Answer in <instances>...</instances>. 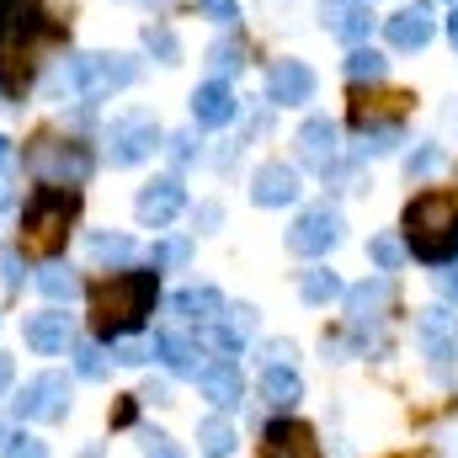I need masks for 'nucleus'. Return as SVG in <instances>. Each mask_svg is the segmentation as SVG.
<instances>
[{
	"label": "nucleus",
	"instance_id": "obj_1",
	"mask_svg": "<svg viewBox=\"0 0 458 458\" xmlns=\"http://www.w3.org/2000/svg\"><path fill=\"white\" fill-rule=\"evenodd\" d=\"M405 250L427 267L458 256V192H421L405 203Z\"/></svg>",
	"mask_w": 458,
	"mask_h": 458
},
{
	"label": "nucleus",
	"instance_id": "obj_2",
	"mask_svg": "<svg viewBox=\"0 0 458 458\" xmlns=\"http://www.w3.org/2000/svg\"><path fill=\"white\" fill-rule=\"evenodd\" d=\"M149 310H155V272H113L107 283L91 288V320L113 342L139 331Z\"/></svg>",
	"mask_w": 458,
	"mask_h": 458
},
{
	"label": "nucleus",
	"instance_id": "obj_3",
	"mask_svg": "<svg viewBox=\"0 0 458 458\" xmlns=\"http://www.w3.org/2000/svg\"><path fill=\"white\" fill-rule=\"evenodd\" d=\"M75 214H81V198L75 192H64V187H38L32 198H27V250H38V256H54L64 240H70V225H75Z\"/></svg>",
	"mask_w": 458,
	"mask_h": 458
},
{
	"label": "nucleus",
	"instance_id": "obj_4",
	"mask_svg": "<svg viewBox=\"0 0 458 458\" xmlns=\"http://www.w3.org/2000/svg\"><path fill=\"white\" fill-rule=\"evenodd\" d=\"M133 75H139V64H133L128 54H81V59H70V70H64V81H70V91H75L81 102L113 97L123 86H133Z\"/></svg>",
	"mask_w": 458,
	"mask_h": 458
},
{
	"label": "nucleus",
	"instance_id": "obj_5",
	"mask_svg": "<svg viewBox=\"0 0 458 458\" xmlns=\"http://www.w3.org/2000/svg\"><path fill=\"white\" fill-rule=\"evenodd\" d=\"M160 149V123L149 113H128V117H113L107 128V160L113 165H139Z\"/></svg>",
	"mask_w": 458,
	"mask_h": 458
},
{
	"label": "nucleus",
	"instance_id": "obj_6",
	"mask_svg": "<svg viewBox=\"0 0 458 458\" xmlns=\"http://www.w3.org/2000/svg\"><path fill=\"white\" fill-rule=\"evenodd\" d=\"M21 421H59L70 411V378L64 373H38L21 384V394L11 400Z\"/></svg>",
	"mask_w": 458,
	"mask_h": 458
},
{
	"label": "nucleus",
	"instance_id": "obj_7",
	"mask_svg": "<svg viewBox=\"0 0 458 458\" xmlns=\"http://www.w3.org/2000/svg\"><path fill=\"white\" fill-rule=\"evenodd\" d=\"M32 171H38L48 187H70V182H86V176H91V155H86L81 144L38 139V149H32Z\"/></svg>",
	"mask_w": 458,
	"mask_h": 458
},
{
	"label": "nucleus",
	"instance_id": "obj_8",
	"mask_svg": "<svg viewBox=\"0 0 458 458\" xmlns=\"http://www.w3.org/2000/svg\"><path fill=\"white\" fill-rule=\"evenodd\" d=\"M182 208H187V187H182L176 176H155V182H144L139 198H133L139 225H149V229H165Z\"/></svg>",
	"mask_w": 458,
	"mask_h": 458
},
{
	"label": "nucleus",
	"instance_id": "obj_9",
	"mask_svg": "<svg viewBox=\"0 0 458 458\" xmlns=\"http://www.w3.org/2000/svg\"><path fill=\"white\" fill-rule=\"evenodd\" d=\"M342 240V214L336 208H310V214H299V225L288 229V250L293 256H326L331 245Z\"/></svg>",
	"mask_w": 458,
	"mask_h": 458
},
{
	"label": "nucleus",
	"instance_id": "obj_10",
	"mask_svg": "<svg viewBox=\"0 0 458 458\" xmlns=\"http://www.w3.org/2000/svg\"><path fill=\"white\" fill-rule=\"evenodd\" d=\"M416 336H421V352H427L437 368H448L458 357V315L443 310V304L421 310V315H416Z\"/></svg>",
	"mask_w": 458,
	"mask_h": 458
},
{
	"label": "nucleus",
	"instance_id": "obj_11",
	"mask_svg": "<svg viewBox=\"0 0 458 458\" xmlns=\"http://www.w3.org/2000/svg\"><path fill=\"white\" fill-rule=\"evenodd\" d=\"M315 97V70L304 64V59H277L272 70H267V102H277V107H304Z\"/></svg>",
	"mask_w": 458,
	"mask_h": 458
},
{
	"label": "nucleus",
	"instance_id": "obj_12",
	"mask_svg": "<svg viewBox=\"0 0 458 458\" xmlns=\"http://www.w3.org/2000/svg\"><path fill=\"white\" fill-rule=\"evenodd\" d=\"M320 27L331 32V38H342V43H362L368 32H373V5L368 0H320Z\"/></svg>",
	"mask_w": 458,
	"mask_h": 458
},
{
	"label": "nucleus",
	"instance_id": "obj_13",
	"mask_svg": "<svg viewBox=\"0 0 458 458\" xmlns=\"http://www.w3.org/2000/svg\"><path fill=\"white\" fill-rule=\"evenodd\" d=\"M250 198H256V208H283V203H293V198H299V171L283 165V160H267V165L250 176Z\"/></svg>",
	"mask_w": 458,
	"mask_h": 458
},
{
	"label": "nucleus",
	"instance_id": "obj_14",
	"mask_svg": "<svg viewBox=\"0 0 458 458\" xmlns=\"http://www.w3.org/2000/svg\"><path fill=\"white\" fill-rule=\"evenodd\" d=\"M21 336L32 352H43V357H54V352H64L70 346V315L64 310H43V315H27V326H21Z\"/></svg>",
	"mask_w": 458,
	"mask_h": 458
},
{
	"label": "nucleus",
	"instance_id": "obj_15",
	"mask_svg": "<svg viewBox=\"0 0 458 458\" xmlns=\"http://www.w3.org/2000/svg\"><path fill=\"white\" fill-rule=\"evenodd\" d=\"M171 310H176L182 326H214V320L225 315V293L208 288V283H198V288H182V293L171 299Z\"/></svg>",
	"mask_w": 458,
	"mask_h": 458
},
{
	"label": "nucleus",
	"instance_id": "obj_16",
	"mask_svg": "<svg viewBox=\"0 0 458 458\" xmlns=\"http://www.w3.org/2000/svg\"><path fill=\"white\" fill-rule=\"evenodd\" d=\"M267 458H320V443L304 421H272L267 427Z\"/></svg>",
	"mask_w": 458,
	"mask_h": 458
},
{
	"label": "nucleus",
	"instance_id": "obj_17",
	"mask_svg": "<svg viewBox=\"0 0 458 458\" xmlns=\"http://www.w3.org/2000/svg\"><path fill=\"white\" fill-rule=\"evenodd\" d=\"M234 91H229L225 81H203L198 91H192V117H198V128H225L229 117H234Z\"/></svg>",
	"mask_w": 458,
	"mask_h": 458
},
{
	"label": "nucleus",
	"instance_id": "obj_18",
	"mask_svg": "<svg viewBox=\"0 0 458 458\" xmlns=\"http://www.w3.org/2000/svg\"><path fill=\"white\" fill-rule=\"evenodd\" d=\"M384 32H389L394 48H427L432 43V11L427 5H405V11H394L384 21Z\"/></svg>",
	"mask_w": 458,
	"mask_h": 458
},
{
	"label": "nucleus",
	"instance_id": "obj_19",
	"mask_svg": "<svg viewBox=\"0 0 458 458\" xmlns=\"http://www.w3.org/2000/svg\"><path fill=\"white\" fill-rule=\"evenodd\" d=\"M299 160L315 165V171H326V165L336 160V123H331V117H310V123L299 128Z\"/></svg>",
	"mask_w": 458,
	"mask_h": 458
},
{
	"label": "nucleus",
	"instance_id": "obj_20",
	"mask_svg": "<svg viewBox=\"0 0 458 458\" xmlns=\"http://www.w3.org/2000/svg\"><path fill=\"white\" fill-rule=\"evenodd\" d=\"M261 400H267L272 411H293V405L304 400V378L293 373V362H267V373H261Z\"/></svg>",
	"mask_w": 458,
	"mask_h": 458
},
{
	"label": "nucleus",
	"instance_id": "obj_21",
	"mask_svg": "<svg viewBox=\"0 0 458 458\" xmlns=\"http://www.w3.org/2000/svg\"><path fill=\"white\" fill-rule=\"evenodd\" d=\"M198 384H203V394L219 405V411H229V405H240V394H245V378H240V368L229 362V357H219V362H208L203 373H198Z\"/></svg>",
	"mask_w": 458,
	"mask_h": 458
},
{
	"label": "nucleus",
	"instance_id": "obj_22",
	"mask_svg": "<svg viewBox=\"0 0 458 458\" xmlns=\"http://www.w3.org/2000/svg\"><path fill=\"white\" fill-rule=\"evenodd\" d=\"M155 357H165V368L182 373V378H198V373L208 368V357L187 342V336H176V331H160V336H155Z\"/></svg>",
	"mask_w": 458,
	"mask_h": 458
},
{
	"label": "nucleus",
	"instance_id": "obj_23",
	"mask_svg": "<svg viewBox=\"0 0 458 458\" xmlns=\"http://www.w3.org/2000/svg\"><path fill=\"white\" fill-rule=\"evenodd\" d=\"M86 256H91L97 267H117V272H123V267L139 256V245H133L128 234H113V229H91V234H86Z\"/></svg>",
	"mask_w": 458,
	"mask_h": 458
},
{
	"label": "nucleus",
	"instance_id": "obj_24",
	"mask_svg": "<svg viewBox=\"0 0 458 458\" xmlns=\"http://www.w3.org/2000/svg\"><path fill=\"white\" fill-rule=\"evenodd\" d=\"M389 310V283L378 277V283H362V288H352L346 293V315L357 320V326H368V320H378Z\"/></svg>",
	"mask_w": 458,
	"mask_h": 458
},
{
	"label": "nucleus",
	"instance_id": "obj_25",
	"mask_svg": "<svg viewBox=\"0 0 458 458\" xmlns=\"http://www.w3.org/2000/svg\"><path fill=\"white\" fill-rule=\"evenodd\" d=\"M198 454H203V458H229V454H234V427H229L225 416L198 421Z\"/></svg>",
	"mask_w": 458,
	"mask_h": 458
},
{
	"label": "nucleus",
	"instance_id": "obj_26",
	"mask_svg": "<svg viewBox=\"0 0 458 458\" xmlns=\"http://www.w3.org/2000/svg\"><path fill=\"white\" fill-rule=\"evenodd\" d=\"M299 293H304V304H331V299H342V277L331 267H310L299 277Z\"/></svg>",
	"mask_w": 458,
	"mask_h": 458
},
{
	"label": "nucleus",
	"instance_id": "obj_27",
	"mask_svg": "<svg viewBox=\"0 0 458 458\" xmlns=\"http://www.w3.org/2000/svg\"><path fill=\"white\" fill-rule=\"evenodd\" d=\"M384 75H389V59H384V54L352 48V59H346V81H352V86H362V81L373 86V81H384Z\"/></svg>",
	"mask_w": 458,
	"mask_h": 458
},
{
	"label": "nucleus",
	"instance_id": "obj_28",
	"mask_svg": "<svg viewBox=\"0 0 458 458\" xmlns=\"http://www.w3.org/2000/svg\"><path fill=\"white\" fill-rule=\"evenodd\" d=\"M38 293L54 299V304H70V299H75V272L59 267V261H48V267L38 272Z\"/></svg>",
	"mask_w": 458,
	"mask_h": 458
},
{
	"label": "nucleus",
	"instance_id": "obj_29",
	"mask_svg": "<svg viewBox=\"0 0 458 458\" xmlns=\"http://www.w3.org/2000/svg\"><path fill=\"white\" fill-rule=\"evenodd\" d=\"M368 256H373L384 272H394V267L405 261V240H400V234H373V240H368Z\"/></svg>",
	"mask_w": 458,
	"mask_h": 458
},
{
	"label": "nucleus",
	"instance_id": "obj_30",
	"mask_svg": "<svg viewBox=\"0 0 458 458\" xmlns=\"http://www.w3.org/2000/svg\"><path fill=\"white\" fill-rule=\"evenodd\" d=\"M75 373L81 378H107V352L97 342H81L75 346Z\"/></svg>",
	"mask_w": 458,
	"mask_h": 458
},
{
	"label": "nucleus",
	"instance_id": "obj_31",
	"mask_svg": "<svg viewBox=\"0 0 458 458\" xmlns=\"http://www.w3.org/2000/svg\"><path fill=\"white\" fill-rule=\"evenodd\" d=\"M144 43H149V54H155L160 64H176V54H182V43H176L171 27H144Z\"/></svg>",
	"mask_w": 458,
	"mask_h": 458
},
{
	"label": "nucleus",
	"instance_id": "obj_32",
	"mask_svg": "<svg viewBox=\"0 0 458 458\" xmlns=\"http://www.w3.org/2000/svg\"><path fill=\"white\" fill-rule=\"evenodd\" d=\"M208 64H214V81H219V75H234V70L245 64V48H240V43H214V48H208Z\"/></svg>",
	"mask_w": 458,
	"mask_h": 458
},
{
	"label": "nucleus",
	"instance_id": "obj_33",
	"mask_svg": "<svg viewBox=\"0 0 458 458\" xmlns=\"http://www.w3.org/2000/svg\"><path fill=\"white\" fill-rule=\"evenodd\" d=\"M437 165H443V149H437V144H421V149L405 160V176H432Z\"/></svg>",
	"mask_w": 458,
	"mask_h": 458
},
{
	"label": "nucleus",
	"instance_id": "obj_34",
	"mask_svg": "<svg viewBox=\"0 0 458 458\" xmlns=\"http://www.w3.org/2000/svg\"><path fill=\"white\" fill-rule=\"evenodd\" d=\"M187 256H192V245H187V240H160V245L149 250V261H155V267H182Z\"/></svg>",
	"mask_w": 458,
	"mask_h": 458
},
{
	"label": "nucleus",
	"instance_id": "obj_35",
	"mask_svg": "<svg viewBox=\"0 0 458 458\" xmlns=\"http://www.w3.org/2000/svg\"><path fill=\"white\" fill-rule=\"evenodd\" d=\"M113 357H117V362H128V368H139V362H149V357H155V346L123 342V336H117V342H113Z\"/></svg>",
	"mask_w": 458,
	"mask_h": 458
},
{
	"label": "nucleus",
	"instance_id": "obj_36",
	"mask_svg": "<svg viewBox=\"0 0 458 458\" xmlns=\"http://www.w3.org/2000/svg\"><path fill=\"white\" fill-rule=\"evenodd\" d=\"M144 458H182L165 432H144Z\"/></svg>",
	"mask_w": 458,
	"mask_h": 458
},
{
	"label": "nucleus",
	"instance_id": "obj_37",
	"mask_svg": "<svg viewBox=\"0 0 458 458\" xmlns=\"http://www.w3.org/2000/svg\"><path fill=\"white\" fill-rule=\"evenodd\" d=\"M198 11H203V16H214V21H234V16H240V5H234V0H198Z\"/></svg>",
	"mask_w": 458,
	"mask_h": 458
},
{
	"label": "nucleus",
	"instance_id": "obj_38",
	"mask_svg": "<svg viewBox=\"0 0 458 458\" xmlns=\"http://www.w3.org/2000/svg\"><path fill=\"white\" fill-rule=\"evenodd\" d=\"M5 458H48V448H43L38 437H16V443L5 448Z\"/></svg>",
	"mask_w": 458,
	"mask_h": 458
},
{
	"label": "nucleus",
	"instance_id": "obj_39",
	"mask_svg": "<svg viewBox=\"0 0 458 458\" xmlns=\"http://www.w3.org/2000/svg\"><path fill=\"white\" fill-rule=\"evenodd\" d=\"M0 283H5V288L21 283V261H16V250H5V245H0Z\"/></svg>",
	"mask_w": 458,
	"mask_h": 458
},
{
	"label": "nucleus",
	"instance_id": "obj_40",
	"mask_svg": "<svg viewBox=\"0 0 458 458\" xmlns=\"http://www.w3.org/2000/svg\"><path fill=\"white\" fill-rule=\"evenodd\" d=\"M437 288H443V299H454L458 304V261L448 267V272H437Z\"/></svg>",
	"mask_w": 458,
	"mask_h": 458
},
{
	"label": "nucleus",
	"instance_id": "obj_41",
	"mask_svg": "<svg viewBox=\"0 0 458 458\" xmlns=\"http://www.w3.org/2000/svg\"><path fill=\"white\" fill-rule=\"evenodd\" d=\"M171 155H176V165H187L192 160V133H176L171 139Z\"/></svg>",
	"mask_w": 458,
	"mask_h": 458
},
{
	"label": "nucleus",
	"instance_id": "obj_42",
	"mask_svg": "<svg viewBox=\"0 0 458 458\" xmlns=\"http://www.w3.org/2000/svg\"><path fill=\"white\" fill-rule=\"evenodd\" d=\"M165 394H171L165 384H144V389H139V400H155V405H165Z\"/></svg>",
	"mask_w": 458,
	"mask_h": 458
},
{
	"label": "nucleus",
	"instance_id": "obj_43",
	"mask_svg": "<svg viewBox=\"0 0 458 458\" xmlns=\"http://www.w3.org/2000/svg\"><path fill=\"white\" fill-rule=\"evenodd\" d=\"M11 389V352H0V394Z\"/></svg>",
	"mask_w": 458,
	"mask_h": 458
},
{
	"label": "nucleus",
	"instance_id": "obj_44",
	"mask_svg": "<svg viewBox=\"0 0 458 458\" xmlns=\"http://www.w3.org/2000/svg\"><path fill=\"white\" fill-rule=\"evenodd\" d=\"M5 11H32V0H0Z\"/></svg>",
	"mask_w": 458,
	"mask_h": 458
},
{
	"label": "nucleus",
	"instance_id": "obj_45",
	"mask_svg": "<svg viewBox=\"0 0 458 458\" xmlns=\"http://www.w3.org/2000/svg\"><path fill=\"white\" fill-rule=\"evenodd\" d=\"M448 38H454V48H458V5H454V16H448Z\"/></svg>",
	"mask_w": 458,
	"mask_h": 458
},
{
	"label": "nucleus",
	"instance_id": "obj_46",
	"mask_svg": "<svg viewBox=\"0 0 458 458\" xmlns=\"http://www.w3.org/2000/svg\"><path fill=\"white\" fill-rule=\"evenodd\" d=\"M5 203H11V182L0 176V208H5Z\"/></svg>",
	"mask_w": 458,
	"mask_h": 458
},
{
	"label": "nucleus",
	"instance_id": "obj_47",
	"mask_svg": "<svg viewBox=\"0 0 458 458\" xmlns=\"http://www.w3.org/2000/svg\"><path fill=\"white\" fill-rule=\"evenodd\" d=\"M0 160H5V133H0Z\"/></svg>",
	"mask_w": 458,
	"mask_h": 458
}]
</instances>
